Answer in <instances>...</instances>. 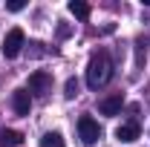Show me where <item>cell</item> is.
Returning <instances> with one entry per match:
<instances>
[{
	"mask_svg": "<svg viewBox=\"0 0 150 147\" xmlns=\"http://www.w3.org/2000/svg\"><path fill=\"white\" fill-rule=\"evenodd\" d=\"M112 75V61H110V52L107 49H98L93 52L90 64H87V87L90 90H101Z\"/></svg>",
	"mask_w": 150,
	"mask_h": 147,
	"instance_id": "6da1fadb",
	"label": "cell"
},
{
	"mask_svg": "<svg viewBox=\"0 0 150 147\" xmlns=\"http://www.w3.org/2000/svg\"><path fill=\"white\" fill-rule=\"evenodd\" d=\"M78 133H81V141L84 144H95L101 139V127H98V121L90 118V115H81L78 118Z\"/></svg>",
	"mask_w": 150,
	"mask_h": 147,
	"instance_id": "7a4b0ae2",
	"label": "cell"
},
{
	"mask_svg": "<svg viewBox=\"0 0 150 147\" xmlns=\"http://www.w3.org/2000/svg\"><path fill=\"white\" fill-rule=\"evenodd\" d=\"M29 92H35V95H49L52 92V75L43 72V69H38V72L29 75Z\"/></svg>",
	"mask_w": 150,
	"mask_h": 147,
	"instance_id": "3957f363",
	"label": "cell"
},
{
	"mask_svg": "<svg viewBox=\"0 0 150 147\" xmlns=\"http://www.w3.org/2000/svg\"><path fill=\"white\" fill-rule=\"evenodd\" d=\"M23 40H26L23 29H12V32L6 35V40H3V55L6 58H18L20 49H23Z\"/></svg>",
	"mask_w": 150,
	"mask_h": 147,
	"instance_id": "277c9868",
	"label": "cell"
},
{
	"mask_svg": "<svg viewBox=\"0 0 150 147\" xmlns=\"http://www.w3.org/2000/svg\"><path fill=\"white\" fill-rule=\"evenodd\" d=\"M121 107H124V95H121V92H112V95H107V98L98 104L101 115H118Z\"/></svg>",
	"mask_w": 150,
	"mask_h": 147,
	"instance_id": "5b68a950",
	"label": "cell"
},
{
	"mask_svg": "<svg viewBox=\"0 0 150 147\" xmlns=\"http://www.w3.org/2000/svg\"><path fill=\"white\" fill-rule=\"evenodd\" d=\"M12 107H15L18 115H29V107H32L29 90H15V92H12Z\"/></svg>",
	"mask_w": 150,
	"mask_h": 147,
	"instance_id": "8992f818",
	"label": "cell"
},
{
	"mask_svg": "<svg viewBox=\"0 0 150 147\" xmlns=\"http://www.w3.org/2000/svg\"><path fill=\"white\" fill-rule=\"evenodd\" d=\"M139 133H142V130H139V121H127V124L115 127V139L130 144V141H136V139H139Z\"/></svg>",
	"mask_w": 150,
	"mask_h": 147,
	"instance_id": "52a82bcc",
	"label": "cell"
},
{
	"mask_svg": "<svg viewBox=\"0 0 150 147\" xmlns=\"http://www.w3.org/2000/svg\"><path fill=\"white\" fill-rule=\"evenodd\" d=\"M23 144V133L18 130H0V147H20Z\"/></svg>",
	"mask_w": 150,
	"mask_h": 147,
	"instance_id": "ba28073f",
	"label": "cell"
},
{
	"mask_svg": "<svg viewBox=\"0 0 150 147\" xmlns=\"http://www.w3.org/2000/svg\"><path fill=\"white\" fill-rule=\"evenodd\" d=\"M67 9H69V15H75L78 20H87V18H90V6H87V3H81V0H69V6H67Z\"/></svg>",
	"mask_w": 150,
	"mask_h": 147,
	"instance_id": "9c48e42d",
	"label": "cell"
},
{
	"mask_svg": "<svg viewBox=\"0 0 150 147\" xmlns=\"http://www.w3.org/2000/svg\"><path fill=\"white\" fill-rule=\"evenodd\" d=\"M40 147H67V144H64V136L61 133H46L40 139Z\"/></svg>",
	"mask_w": 150,
	"mask_h": 147,
	"instance_id": "30bf717a",
	"label": "cell"
},
{
	"mask_svg": "<svg viewBox=\"0 0 150 147\" xmlns=\"http://www.w3.org/2000/svg\"><path fill=\"white\" fill-rule=\"evenodd\" d=\"M64 95H67V98H75V95H78V81H75V78H69V81H67Z\"/></svg>",
	"mask_w": 150,
	"mask_h": 147,
	"instance_id": "8fae6325",
	"label": "cell"
},
{
	"mask_svg": "<svg viewBox=\"0 0 150 147\" xmlns=\"http://www.w3.org/2000/svg\"><path fill=\"white\" fill-rule=\"evenodd\" d=\"M23 6H26L23 0H9V3H6V9H9V12H20Z\"/></svg>",
	"mask_w": 150,
	"mask_h": 147,
	"instance_id": "7c38bea8",
	"label": "cell"
}]
</instances>
